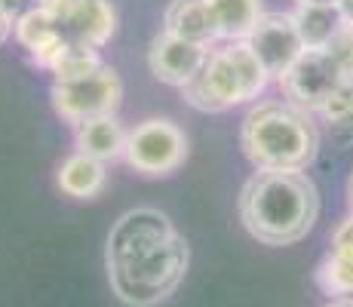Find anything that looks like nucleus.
Returning <instances> with one entry per match:
<instances>
[{
  "instance_id": "nucleus-4",
  "label": "nucleus",
  "mask_w": 353,
  "mask_h": 307,
  "mask_svg": "<svg viewBox=\"0 0 353 307\" xmlns=\"http://www.w3.org/2000/svg\"><path fill=\"white\" fill-rule=\"evenodd\" d=\"M191 261V249L181 234L135 252L117 264H108L114 295L129 307H154L181 286Z\"/></svg>"
},
{
  "instance_id": "nucleus-20",
  "label": "nucleus",
  "mask_w": 353,
  "mask_h": 307,
  "mask_svg": "<svg viewBox=\"0 0 353 307\" xmlns=\"http://www.w3.org/2000/svg\"><path fill=\"white\" fill-rule=\"evenodd\" d=\"M105 61H101L99 50H86V46H71V50L65 52L62 59L56 61V68H52V83H62V80H77V77H86V74H92L96 68H101Z\"/></svg>"
},
{
  "instance_id": "nucleus-9",
  "label": "nucleus",
  "mask_w": 353,
  "mask_h": 307,
  "mask_svg": "<svg viewBox=\"0 0 353 307\" xmlns=\"http://www.w3.org/2000/svg\"><path fill=\"white\" fill-rule=\"evenodd\" d=\"M246 43L264 65V71L270 74V80H280L304 52V40L298 34L292 12H264L255 28L249 31Z\"/></svg>"
},
{
  "instance_id": "nucleus-19",
  "label": "nucleus",
  "mask_w": 353,
  "mask_h": 307,
  "mask_svg": "<svg viewBox=\"0 0 353 307\" xmlns=\"http://www.w3.org/2000/svg\"><path fill=\"white\" fill-rule=\"evenodd\" d=\"M316 286L329 298H353V261L329 252L316 268Z\"/></svg>"
},
{
  "instance_id": "nucleus-5",
  "label": "nucleus",
  "mask_w": 353,
  "mask_h": 307,
  "mask_svg": "<svg viewBox=\"0 0 353 307\" xmlns=\"http://www.w3.org/2000/svg\"><path fill=\"white\" fill-rule=\"evenodd\" d=\"M123 160L145 179H166L179 172L188 160L185 129L166 117L141 120L135 129H129Z\"/></svg>"
},
{
  "instance_id": "nucleus-18",
  "label": "nucleus",
  "mask_w": 353,
  "mask_h": 307,
  "mask_svg": "<svg viewBox=\"0 0 353 307\" xmlns=\"http://www.w3.org/2000/svg\"><path fill=\"white\" fill-rule=\"evenodd\" d=\"M320 117L335 145H350L353 141V80H347L341 90L325 101Z\"/></svg>"
},
{
  "instance_id": "nucleus-14",
  "label": "nucleus",
  "mask_w": 353,
  "mask_h": 307,
  "mask_svg": "<svg viewBox=\"0 0 353 307\" xmlns=\"http://www.w3.org/2000/svg\"><path fill=\"white\" fill-rule=\"evenodd\" d=\"M163 31L200 46H212L219 40V25L206 0H172L163 12Z\"/></svg>"
},
{
  "instance_id": "nucleus-26",
  "label": "nucleus",
  "mask_w": 353,
  "mask_h": 307,
  "mask_svg": "<svg viewBox=\"0 0 353 307\" xmlns=\"http://www.w3.org/2000/svg\"><path fill=\"white\" fill-rule=\"evenodd\" d=\"M325 307H353V298H332Z\"/></svg>"
},
{
  "instance_id": "nucleus-10",
  "label": "nucleus",
  "mask_w": 353,
  "mask_h": 307,
  "mask_svg": "<svg viewBox=\"0 0 353 307\" xmlns=\"http://www.w3.org/2000/svg\"><path fill=\"white\" fill-rule=\"evenodd\" d=\"M175 224L169 221V215H163L160 209L141 206V209H129L114 221L111 234H108L105 246V264H117L123 258L135 255V252L157 246L169 237H175Z\"/></svg>"
},
{
  "instance_id": "nucleus-15",
  "label": "nucleus",
  "mask_w": 353,
  "mask_h": 307,
  "mask_svg": "<svg viewBox=\"0 0 353 307\" xmlns=\"http://www.w3.org/2000/svg\"><path fill=\"white\" fill-rule=\"evenodd\" d=\"M105 166L108 163L96 160V157L74 151L71 157H65L62 166H59L56 184L65 197H74V200H96L108 184V169Z\"/></svg>"
},
{
  "instance_id": "nucleus-1",
  "label": "nucleus",
  "mask_w": 353,
  "mask_h": 307,
  "mask_svg": "<svg viewBox=\"0 0 353 307\" xmlns=\"http://www.w3.org/2000/svg\"><path fill=\"white\" fill-rule=\"evenodd\" d=\"M240 221L261 246H295L314 230L320 190L307 172L255 169L240 190Z\"/></svg>"
},
{
  "instance_id": "nucleus-12",
  "label": "nucleus",
  "mask_w": 353,
  "mask_h": 307,
  "mask_svg": "<svg viewBox=\"0 0 353 307\" xmlns=\"http://www.w3.org/2000/svg\"><path fill=\"white\" fill-rule=\"evenodd\" d=\"M12 34H16L19 46L28 52L34 65L46 68V71H52L56 61L74 46V43H68V37L59 31V25L52 22V16L43 6H37L34 12L19 19V22L12 25Z\"/></svg>"
},
{
  "instance_id": "nucleus-7",
  "label": "nucleus",
  "mask_w": 353,
  "mask_h": 307,
  "mask_svg": "<svg viewBox=\"0 0 353 307\" xmlns=\"http://www.w3.org/2000/svg\"><path fill=\"white\" fill-rule=\"evenodd\" d=\"M344 83H347V77H344L341 68L335 65V59L325 50H304L295 59V65L276 80L283 99L304 108L307 114H320L323 105Z\"/></svg>"
},
{
  "instance_id": "nucleus-13",
  "label": "nucleus",
  "mask_w": 353,
  "mask_h": 307,
  "mask_svg": "<svg viewBox=\"0 0 353 307\" xmlns=\"http://www.w3.org/2000/svg\"><path fill=\"white\" fill-rule=\"evenodd\" d=\"M129 129L117 120V114H105V117H92L80 126H74V148L80 154H90L101 163L123 160L126 154Z\"/></svg>"
},
{
  "instance_id": "nucleus-3",
  "label": "nucleus",
  "mask_w": 353,
  "mask_h": 307,
  "mask_svg": "<svg viewBox=\"0 0 353 307\" xmlns=\"http://www.w3.org/2000/svg\"><path fill=\"white\" fill-rule=\"evenodd\" d=\"M268 83L270 74L246 40H228L219 50H209L196 77L181 86V99L203 114H221L255 101Z\"/></svg>"
},
{
  "instance_id": "nucleus-6",
  "label": "nucleus",
  "mask_w": 353,
  "mask_h": 307,
  "mask_svg": "<svg viewBox=\"0 0 353 307\" xmlns=\"http://www.w3.org/2000/svg\"><path fill=\"white\" fill-rule=\"evenodd\" d=\"M52 111L65 123L80 126L92 117L117 114L123 101V80L111 65H101L86 77L52 83Z\"/></svg>"
},
{
  "instance_id": "nucleus-8",
  "label": "nucleus",
  "mask_w": 353,
  "mask_h": 307,
  "mask_svg": "<svg viewBox=\"0 0 353 307\" xmlns=\"http://www.w3.org/2000/svg\"><path fill=\"white\" fill-rule=\"evenodd\" d=\"M40 6L74 46L101 50L117 34V6L111 0H43Z\"/></svg>"
},
{
  "instance_id": "nucleus-27",
  "label": "nucleus",
  "mask_w": 353,
  "mask_h": 307,
  "mask_svg": "<svg viewBox=\"0 0 353 307\" xmlns=\"http://www.w3.org/2000/svg\"><path fill=\"white\" fill-rule=\"evenodd\" d=\"M347 209H350V215H353V172H350V179H347Z\"/></svg>"
},
{
  "instance_id": "nucleus-11",
  "label": "nucleus",
  "mask_w": 353,
  "mask_h": 307,
  "mask_svg": "<svg viewBox=\"0 0 353 307\" xmlns=\"http://www.w3.org/2000/svg\"><path fill=\"white\" fill-rule=\"evenodd\" d=\"M206 56H209V46L191 43V40H181L169 31H160L151 40V46H148V68H151V74L160 83L181 90V86H188L196 77Z\"/></svg>"
},
{
  "instance_id": "nucleus-16",
  "label": "nucleus",
  "mask_w": 353,
  "mask_h": 307,
  "mask_svg": "<svg viewBox=\"0 0 353 307\" xmlns=\"http://www.w3.org/2000/svg\"><path fill=\"white\" fill-rule=\"evenodd\" d=\"M292 16H295L298 34L304 40V50H325L329 40L344 25V16L338 12V6L332 0L329 3H298V10Z\"/></svg>"
},
{
  "instance_id": "nucleus-22",
  "label": "nucleus",
  "mask_w": 353,
  "mask_h": 307,
  "mask_svg": "<svg viewBox=\"0 0 353 307\" xmlns=\"http://www.w3.org/2000/svg\"><path fill=\"white\" fill-rule=\"evenodd\" d=\"M332 255H341V258H350L353 261V215L341 218L338 228L332 230Z\"/></svg>"
},
{
  "instance_id": "nucleus-28",
  "label": "nucleus",
  "mask_w": 353,
  "mask_h": 307,
  "mask_svg": "<svg viewBox=\"0 0 353 307\" xmlns=\"http://www.w3.org/2000/svg\"><path fill=\"white\" fill-rule=\"evenodd\" d=\"M295 3H329V0H295Z\"/></svg>"
},
{
  "instance_id": "nucleus-24",
  "label": "nucleus",
  "mask_w": 353,
  "mask_h": 307,
  "mask_svg": "<svg viewBox=\"0 0 353 307\" xmlns=\"http://www.w3.org/2000/svg\"><path fill=\"white\" fill-rule=\"evenodd\" d=\"M10 34H12V19L6 16V10L0 6V46L6 43V37H10Z\"/></svg>"
},
{
  "instance_id": "nucleus-25",
  "label": "nucleus",
  "mask_w": 353,
  "mask_h": 307,
  "mask_svg": "<svg viewBox=\"0 0 353 307\" xmlns=\"http://www.w3.org/2000/svg\"><path fill=\"white\" fill-rule=\"evenodd\" d=\"M338 6V12L344 16V22H353V0H332Z\"/></svg>"
},
{
  "instance_id": "nucleus-21",
  "label": "nucleus",
  "mask_w": 353,
  "mask_h": 307,
  "mask_svg": "<svg viewBox=\"0 0 353 307\" xmlns=\"http://www.w3.org/2000/svg\"><path fill=\"white\" fill-rule=\"evenodd\" d=\"M325 52L335 59V65L341 68L344 77L353 80V22H344L341 28H338V34L329 40V46H325Z\"/></svg>"
},
{
  "instance_id": "nucleus-17",
  "label": "nucleus",
  "mask_w": 353,
  "mask_h": 307,
  "mask_svg": "<svg viewBox=\"0 0 353 307\" xmlns=\"http://www.w3.org/2000/svg\"><path fill=\"white\" fill-rule=\"evenodd\" d=\"M221 40H246L264 16L261 0H206Z\"/></svg>"
},
{
  "instance_id": "nucleus-23",
  "label": "nucleus",
  "mask_w": 353,
  "mask_h": 307,
  "mask_svg": "<svg viewBox=\"0 0 353 307\" xmlns=\"http://www.w3.org/2000/svg\"><path fill=\"white\" fill-rule=\"evenodd\" d=\"M40 3H43V0H0V6H3L6 16L12 19V25H16L22 16H28V12H34Z\"/></svg>"
},
{
  "instance_id": "nucleus-2",
  "label": "nucleus",
  "mask_w": 353,
  "mask_h": 307,
  "mask_svg": "<svg viewBox=\"0 0 353 307\" xmlns=\"http://www.w3.org/2000/svg\"><path fill=\"white\" fill-rule=\"evenodd\" d=\"M240 148L255 169L304 172L320 154V126L304 108L286 99H268L246 114Z\"/></svg>"
}]
</instances>
